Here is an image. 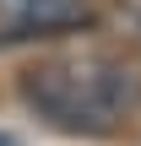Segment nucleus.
<instances>
[{
	"instance_id": "nucleus-1",
	"label": "nucleus",
	"mask_w": 141,
	"mask_h": 146,
	"mask_svg": "<svg viewBox=\"0 0 141 146\" xmlns=\"http://www.w3.org/2000/svg\"><path fill=\"white\" fill-rule=\"evenodd\" d=\"M27 103L76 135H103L141 108V70L120 60H54L27 76Z\"/></svg>"
},
{
	"instance_id": "nucleus-2",
	"label": "nucleus",
	"mask_w": 141,
	"mask_h": 146,
	"mask_svg": "<svg viewBox=\"0 0 141 146\" xmlns=\"http://www.w3.org/2000/svg\"><path fill=\"white\" fill-rule=\"evenodd\" d=\"M0 11L22 33H60L92 16V0H0Z\"/></svg>"
}]
</instances>
